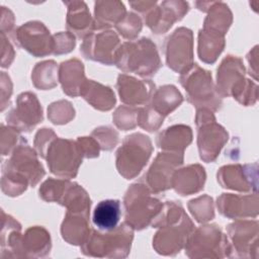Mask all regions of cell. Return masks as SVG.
Here are the masks:
<instances>
[{
  "mask_svg": "<svg viewBox=\"0 0 259 259\" xmlns=\"http://www.w3.org/2000/svg\"><path fill=\"white\" fill-rule=\"evenodd\" d=\"M152 152L153 146L148 136L142 133L126 136L115 154L118 173L125 179L137 177L147 165Z\"/></svg>",
  "mask_w": 259,
  "mask_h": 259,
  "instance_id": "cell-9",
  "label": "cell"
},
{
  "mask_svg": "<svg viewBox=\"0 0 259 259\" xmlns=\"http://www.w3.org/2000/svg\"><path fill=\"white\" fill-rule=\"evenodd\" d=\"M67 6V28L79 38H84L94 30V22L84 1H64Z\"/></svg>",
  "mask_w": 259,
  "mask_h": 259,
  "instance_id": "cell-25",
  "label": "cell"
},
{
  "mask_svg": "<svg viewBox=\"0 0 259 259\" xmlns=\"http://www.w3.org/2000/svg\"><path fill=\"white\" fill-rule=\"evenodd\" d=\"M195 122L199 157L206 163L213 162L228 141V132L217 122L212 111L206 108L197 109Z\"/></svg>",
  "mask_w": 259,
  "mask_h": 259,
  "instance_id": "cell-10",
  "label": "cell"
},
{
  "mask_svg": "<svg viewBox=\"0 0 259 259\" xmlns=\"http://www.w3.org/2000/svg\"><path fill=\"white\" fill-rule=\"evenodd\" d=\"M120 217V201L118 199H105L95 206L92 221L98 230L110 231L118 226Z\"/></svg>",
  "mask_w": 259,
  "mask_h": 259,
  "instance_id": "cell-33",
  "label": "cell"
},
{
  "mask_svg": "<svg viewBox=\"0 0 259 259\" xmlns=\"http://www.w3.org/2000/svg\"><path fill=\"white\" fill-rule=\"evenodd\" d=\"M192 142V131L185 124H175L165 128L157 137V146L167 152L183 153Z\"/></svg>",
  "mask_w": 259,
  "mask_h": 259,
  "instance_id": "cell-27",
  "label": "cell"
},
{
  "mask_svg": "<svg viewBox=\"0 0 259 259\" xmlns=\"http://www.w3.org/2000/svg\"><path fill=\"white\" fill-rule=\"evenodd\" d=\"M188 208L198 223H207L214 218L213 200L208 195H201L188 202Z\"/></svg>",
  "mask_w": 259,
  "mask_h": 259,
  "instance_id": "cell-36",
  "label": "cell"
},
{
  "mask_svg": "<svg viewBox=\"0 0 259 259\" xmlns=\"http://www.w3.org/2000/svg\"><path fill=\"white\" fill-rule=\"evenodd\" d=\"M77 142L81 148L84 158H96L99 156L100 146L92 137H79Z\"/></svg>",
  "mask_w": 259,
  "mask_h": 259,
  "instance_id": "cell-46",
  "label": "cell"
},
{
  "mask_svg": "<svg viewBox=\"0 0 259 259\" xmlns=\"http://www.w3.org/2000/svg\"><path fill=\"white\" fill-rule=\"evenodd\" d=\"M189 10V4L185 1L170 0L157 2L143 13L146 25L157 34L166 32L176 21L181 20Z\"/></svg>",
  "mask_w": 259,
  "mask_h": 259,
  "instance_id": "cell-18",
  "label": "cell"
},
{
  "mask_svg": "<svg viewBox=\"0 0 259 259\" xmlns=\"http://www.w3.org/2000/svg\"><path fill=\"white\" fill-rule=\"evenodd\" d=\"M23 138L19 135L18 131L10 125L7 127L1 125V153L2 156H6L16 148Z\"/></svg>",
  "mask_w": 259,
  "mask_h": 259,
  "instance_id": "cell-43",
  "label": "cell"
},
{
  "mask_svg": "<svg viewBox=\"0 0 259 259\" xmlns=\"http://www.w3.org/2000/svg\"><path fill=\"white\" fill-rule=\"evenodd\" d=\"M90 231L89 217L79 213L67 212L61 226L63 239L67 243L76 246H81L85 242Z\"/></svg>",
  "mask_w": 259,
  "mask_h": 259,
  "instance_id": "cell-29",
  "label": "cell"
},
{
  "mask_svg": "<svg viewBox=\"0 0 259 259\" xmlns=\"http://www.w3.org/2000/svg\"><path fill=\"white\" fill-rule=\"evenodd\" d=\"M50 233L42 227H31L24 235H20L12 246L9 257L14 258H41L51 251Z\"/></svg>",
  "mask_w": 259,
  "mask_h": 259,
  "instance_id": "cell-20",
  "label": "cell"
},
{
  "mask_svg": "<svg viewBox=\"0 0 259 259\" xmlns=\"http://www.w3.org/2000/svg\"><path fill=\"white\" fill-rule=\"evenodd\" d=\"M14 26V16L13 13L2 6V20H1V33L6 34V32H10Z\"/></svg>",
  "mask_w": 259,
  "mask_h": 259,
  "instance_id": "cell-49",
  "label": "cell"
},
{
  "mask_svg": "<svg viewBox=\"0 0 259 259\" xmlns=\"http://www.w3.org/2000/svg\"><path fill=\"white\" fill-rule=\"evenodd\" d=\"M114 65L124 73L150 78L159 71L162 62L156 45L142 37L120 44L114 55Z\"/></svg>",
  "mask_w": 259,
  "mask_h": 259,
  "instance_id": "cell-3",
  "label": "cell"
},
{
  "mask_svg": "<svg viewBox=\"0 0 259 259\" xmlns=\"http://www.w3.org/2000/svg\"><path fill=\"white\" fill-rule=\"evenodd\" d=\"M225 36L205 29L198 32V57L206 64H213L225 48Z\"/></svg>",
  "mask_w": 259,
  "mask_h": 259,
  "instance_id": "cell-34",
  "label": "cell"
},
{
  "mask_svg": "<svg viewBox=\"0 0 259 259\" xmlns=\"http://www.w3.org/2000/svg\"><path fill=\"white\" fill-rule=\"evenodd\" d=\"M45 174L36 152L22 139L10 158L2 164V191L8 196L20 195L27 186H35Z\"/></svg>",
  "mask_w": 259,
  "mask_h": 259,
  "instance_id": "cell-2",
  "label": "cell"
},
{
  "mask_svg": "<svg viewBox=\"0 0 259 259\" xmlns=\"http://www.w3.org/2000/svg\"><path fill=\"white\" fill-rule=\"evenodd\" d=\"M184 155L179 152L159 153L144 175L147 186L156 194L172 188L175 171L183 164Z\"/></svg>",
  "mask_w": 259,
  "mask_h": 259,
  "instance_id": "cell-14",
  "label": "cell"
},
{
  "mask_svg": "<svg viewBox=\"0 0 259 259\" xmlns=\"http://www.w3.org/2000/svg\"><path fill=\"white\" fill-rule=\"evenodd\" d=\"M11 94L12 83L10 77L5 72H1V110L5 109Z\"/></svg>",
  "mask_w": 259,
  "mask_h": 259,
  "instance_id": "cell-47",
  "label": "cell"
},
{
  "mask_svg": "<svg viewBox=\"0 0 259 259\" xmlns=\"http://www.w3.org/2000/svg\"><path fill=\"white\" fill-rule=\"evenodd\" d=\"M183 101V96L174 85H164L155 89L147 103L163 117L176 109Z\"/></svg>",
  "mask_w": 259,
  "mask_h": 259,
  "instance_id": "cell-32",
  "label": "cell"
},
{
  "mask_svg": "<svg viewBox=\"0 0 259 259\" xmlns=\"http://www.w3.org/2000/svg\"><path fill=\"white\" fill-rule=\"evenodd\" d=\"M206 174L199 164L188 165L177 169L173 175L172 188L180 195H190L203 189Z\"/></svg>",
  "mask_w": 259,
  "mask_h": 259,
  "instance_id": "cell-24",
  "label": "cell"
},
{
  "mask_svg": "<svg viewBox=\"0 0 259 259\" xmlns=\"http://www.w3.org/2000/svg\"><path fill=\"white\" fill-rule=\"evenodd\" d=\"M201 11H207L203 21V29L222 34L225 36L233 21V14L229 6L222 1L195 2Z\"/></svg>",
  "mask_w": 259,
  "mask_h": 259,
  "instance_id": "cell-23",
  "label": "cell"
},
{
  "mask_svg": "<svg viewBox=\"0 0 259 259\" xmlns=\"http://www.w3.org/2000/svg\"><path fill=\"white\" fill-rule=\"evenodd\" d=\"M245 67L238 57L229 55L221 63L217 73V91L220 96H233L245 106L255 104L258 97L257 84L245 78Z\"/></svg>",
  "mask_w": 259,
  "mask_h": 259,
  "instance_id": "cell-4",
  "label": "cell"
},
{
  "mask_svg": "<svg viewBox=\"0 0 259 259\" xmlns=\"http://www.w3.org/2000/svg\"><path fill=\"white\" fill-rule=\"evenodd\" d=\"M165 117L155 111L150 105L146 104L144 107L139 108L138 113V125L148 132L157 131L163 123Z\"/></svg>",
  "mask_w": 259,
  "mask_h": 259,
  "instance_id": "cell-41",
  "label": "cell"
},
{
  "mask_svg": "<svg viewBox=\"0 0 259 259\" xmlns=\"http://www.w3.org/2000/svg\"><path fill=\"white\" fill-rule=\"evenodd\" d=\"M58 203L65 206L67 212L90 215L91 199L86 190L76 182H69Z\"/></svg>",
  "mask_w": 259,
  "mask_h": 259,
  "instance_id": "cell-31",
  "label": "cell"
},
{
  "mask_svg": "<svg viewBox=\"0 0 259 259\" xmlns=\"http://www.w3.org/2000/svg\"><path fill=\"white\" fill-rule=\"evenodd\" d=\"M1 39H2V60H1V67L7 68L10 66L14 59V50L9 40L6 37V34L1 33Z\"/></svg>",
  "mask_w": 259,
  "mask_h": 259,
  "instance_id": "cell-48",
  "label": "cell"
},
{
  "mask_svg": "<svg viewBox=\"0 0 259 259\" xmlns=\"http://www.w3.org/2000/svg\"><path fill=\"white\" fill-rule=\"evenodd\" d=\"M84 158L81 148L76 141L55 138L50 144L45 159L50 171L62 178H75L82 159Z\"/></svg>",
  "mask_w": 259,
  "mask_h": 259,
  "instance_id": "cell-11",
  "label": "cell"
},
{
  "mask_svg": "<svg viewBox=\"0 0 259 259\" xmlns=\"http://www.w3.org/2000/svg\"><path fill=\"white\" fill-rule=\"evenodd\" d=\"M180 84L185 89L186 98L196 109L206 108L218 111L223 104V98L217 91L211 74L193 64L180 75Z\"/></svg>",
  "mask_w": 259,
  "mask_h": 259,
  "instance_id": "cell-7",
  "label": "cell"
},
{
  "mask_svg": "<svg viewBox=\"0 0 259 259\" xmlns=\"http://www.w3.org/2000/svg\"><path fill=\"white\" fill-rule=\"evenodd\" d=\"M31 80L35 88L49 90L57 86L59 81V67L54 60L37 63L32 70Z\"/></svg>",
  "mask_w": 259,
  "mask_h": 259,
  "instance_id": "cell-35",
  "label": "cell"
},
{
  "mask_svg": "<svg viewBox=\"0 0 259 259\" xmlns=\"http://www.w3.org/2000/svg\"><path fill=\"white\" fill-rule=\"evenodd\" d=\"M184 249L190 258L231 257L229 239L217 225L194 228L186 240Z\"/></svg>",
  "mask_w": 259,
  "mask_h": 259,
  "instance_id": "cell-8",
  "label": "cell"
},
{
  "mask_svg": "<svg viewBox=\"0 0 259 259\" xmlns=\"http://www.w3.org/2000/svg\"><path fill=\"white\" fill-rule=\"evenodd\" d=\"M257 56H258V47L256 46L252 51L249 52L247 56V60L249 62V74L254 77L255 80H257V73H258V62H257Z\"/></svg>",
  "mask_w": 259,
  "mask_h": 259,
  "instance_id": "cell-50",
  "label": "cell"
},
{
  "mask_svg": "<svg viewBox=\"0 0 259 259\" xmlns=\"http://www.w3.org/2000/svg\"><path fill=\"white\" fill-rule=\"evenodd\" d=\"M139 108L131 105H120L116 108L112 115L114 124L122 131L133 130L138 125Z\"/></svg>",
  "mask_w": 259,
  "mask_h": 259,
  "instance_id": "cell-38",
  "label": "cell"
},
{
  "mask_svg": "<svg viewBox=\"0 0 259 259\" xmlns=\"http://www.w3.org/2000/svg\"><path fill=\"white\" fill-rule=\"evenodd\" d=\"M160 228L153 238V247L161 255L173 256L180 252L194 225L179 201H166L151 223Z\"/></svg>",
  "mask_w": 259,
  "mask_h": 259,
  "instance_id": "cell-1",
  "label": "cell"
},
{
  "mask_svg": "<svg viewBox=\"0 0 259 259\" xmlns=\"http://www.w3.org/2000/svg\"><path fill=\"white\" fill-rule=\"evenodd\" d=\"M15 44L33 57H46L54 53V38L47 26L37 20L18 26L13 32Z\"/></svg>",
  "mask_w": 259,
  "mask_h": 259,
  "instance_id": "cell-12",
  "label": "cell"
},
{
  "mask_svg": "<svg viewBox=\"0 0 259 259\" xmlns=\"http://www.w3.org/2000/svg\"><path fill=\"white\" fill-rule=\"evenodd\" d=\"M54 38V55L68 54L74 50L76 37L71 32H58L53 35Z\"/></svg>",
  "mask_w": 259,
  "mask_h": 259,
  "instance_id": "cell-44",
  "label": "cell"
},
{
  "mask_svg": "<svg viewBox=\"0 0 259 259\" xmlns=\"http://www.w3.org/2000/svg\"><path fill=\"white\" fill-rule=\"evenodd\" d=\"M116 88L120 100L125 105L131 106L147 104L156 89L155 84L152 81L138 80L126 74L118 75Z\"/></svg>",
  "mask_w": 259,
  "mask_h": 259,
  "instance_id": "cell-22",
  "label": "cell"
},
{
  "mask_svg": "<svg viewBox=\"0 0 259 259\" xmlns=\"http://www.w3.org/2000/svg\"><path fill=\"white\" fill-rule=\"evenodd\" d=\"M80 96H82L92 107L101 111L110 110L116 102L114 93L110 87L104 86L93 80H86Z\"/></svg>",
  "mask_w": 259,
  "mask_h": 259,
  "instance_id": "cell-30",
  "label": "cell"
},
{
  "mask_svg": "<svg viewBox=\"0 0 259 259\" xmlns=\"http://www.w3.org/2000/svg\"><path fill=\"white\" fill-rule=\"evenodd\" d=\"M146 183L132 184L124 195V222L134 230H143L151 225L163 206V202Z\"/></svg>",
  "mask_w": 259,
  "mask_h": 259,
  "instance_id": "cell-6",
  "label": "cell"
},
{
  "mask_svg": "<svg viewBox=\"0 0 259 259\" xmlns=\"http://www.w3.org/2000/svg\"><path fill=\"white\" fill-rule=\"evenodd\" d=\"M69 182V179H47L39 187V197L45 201L58 203Z\"/></svg>",
  "mask_w": 259,
  "mask_h": 259,
  "instance_id": "cell-37",
  "label": "cell"
},
{
  "mask_svg": "<svg viewBox=\"0 0 259 259\" xmlns=\"http://www.w3.org/2000/svg\"><path fill=\"white\" fill-rule=\"evenodd\" d=\"M166 63L174 72L182 74L193 64V33L186 27L176 28L165 40Z\"/></svg>",
  "mask_w": 259,
  "mask_h": 259,
  "instance_id": "cell-13",
  "label": "cell"
},
{
  "mask_svg": "<svg viewBox=\"0 0 259 259\" xmlns=\"http://www.w3.org/2000/svg\"><path fill=\"white\" fill-rule=\"evenodd\" d=\"M84 66L78 59H70L59 66V81L64 93L69 96H80L86 82Z\"/></svg>",
  "mask_w": 259,
  "mask_h": 259,
  "instance_id": "cell-26",
  "label": "cell"
},
{
  "mask_svg": "<svg viewBox=\"0 0 259 259\" xmlns=\"http://www.w3.org/2000/svg\"><path fill=\"white\" fill-rule=\"evenodd\" d=\"M217 206L220 213L228 219L256 218L258 214V195L257 192L245 195L223 193L217 199Z\"/></svg>",
  "mask_w": 259,
  "mask_h": 259,
  "instance_id": "cell-21",
  "label": "cell"
},
{
  "mask_svg": "<svg viewBox=\"0 0 259 259\" xmlns=\"http://www.w3.org/2000/svg\"><path fill=\"white\" fill-rule=\"evenodd\" d=\"M218 182L224 188L242 192H257L258 164H233L220 168Z\"/></svg>",
  "mask_w": 259,
  "mask_h": 259,
  "instance_id": "cell-19",
  "label": "cell"
},
{
  "mask_svg": "<svg viewBox=\"0 0 259 259\" xmlns=\"http://www.w3.org/2000/svg\"><path fill=\"white\" fill-rule=\"evenodd\" d=\"M8 125L18 132L29 133L36 124L42 121V108L32 92H23L18 95L15 106L5 116Z\"/></svg>",
  "mask_w": 259,
  "mask_h": 259,
  "instance_id": "cell-17",
  "label": "cell"
},
{
  "mask_svg": "<svg viewBox=\"0 0 259 259\" xmlns=\"http://www.w3.org/2000/svg\"><path fill=\"white\" fill-rule=\"evenodd\" d=\"M231 257H258V222L237 221L227 227Z\"/></svg>",
  "mask_w": 259,
  "mask_h": 259,
  "instance_id": "cell-16",
  "label": "cell"
},
{
  "mask_svg": "<svg viewBox=\"0 0 259 259\" xmlns=\"http://www.w3.org/2000/svg\"><path fill=\"white\" fill-rule=\"evenodd\" d=\"M134 229L125 222L110 231L91 229L80 246L84 255L98 258H125L131 250Z\"/></svg>",
  "mask_w": 259,
  "mask_h": 259,
  "instance_id": "cell-5",
  "label": "cell"
},
{
  "mask_svg": "<svg viewBox=\"0 0 259 259\" xmlns=\"http://www.w3.org/2000/svg\"><path fill=\"white\" fill-rule=\"evenodd\" d=\"M55 138H57V135L55 134V132L52 128L45 127V128L39 130L36 133L35 139H34V147H35L37 154L41 158L45 159L47 150Z\"/></svg>",
  "mask_w": 259,
  "mask_h": 259,
  "instance_id": "cell-45",
  "label": "cell"
},
{
  "mask_svg": "<svg viewBox=\"0 0 259 259\" xmlns=\"http://www.w3.org/2000/svg\"><path fill=\"white\" fill-rule=\"evenodd\" d=\"M143 27L142 19L140 16L134 12H127L125 16L115 25L118 33L130 40H134Z\"/></svg>",
  "mask_w": 259,
  "mask_h": 259,
  "instance_id": "cell-40",
  "label": "cell"
},
{
  "mask_svg": "<svg viewBox=\"0 0 259 259\" xmlns=\"http://www.w3.org/2000/svg\"><path fill=\"white\" fill-rule=\"evenodd\" d=\"M126 14L120 1H96L94 4V30L109 29L115 26Z\"/></svg>",
  "mask_w": 259,
  "mask_h": 259,
  "instance_id": "cell-28",
  "label": "cell"
},
{
  "mask_svg": "<svg viewBox=\"0 0 259 259\" xmlns=\"http://www.w3.org/2000/svg\"><path fill=\"white\" fill-rule=\"evenodd\" d=\"M75 116V109L71 102L59 100L48 107V117L55 124H65Z\"/></svg>",
  "mask_w": 259,
  "mask_h": 259,
  "instance_id": "cell-39",
  "label": "cell"
},
{
  "mask_svg": "<svg viewBox=\"0 0 259 259\" xmlns=\"http://www.w3.org/2000/svg\"><path fill=\"white\" fill-rule=\"evenodd\" d=\"M91 137L97 141L100 149L104 151L112 150L118 142V133L109 125L96 127L91 133Z\"/></svg>",
  "mask_w": 259,
  "mask_h": 259,
  "instance_id": "cell-42",
  "label": "cell"
},
{
  "mask_svg": "<svg viewBox=\"0 0 259 259\" xmlns=\"http://www.w3.org/2000/svg\"><path fill=\"white\" fill-rule=\"evenodd\" d=\"M119 46L120 40L115 31L93 30L83 38L80 53L88 60L109 66L114 64V55Z\"/></svg>",
  "mask_w": 259,
  "mask_h": 259,
  "instance_id": "cell-15",
  "label": "cell"
}]
</instances>
